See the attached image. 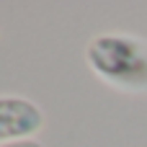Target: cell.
I'll use <instances>...</instances> for the list:
<instances>
[{
  "label": "cell",
  "mask_w": 147,
  "mask_h": 147,
  "mask_svg": "<svg viewBox=\"0 0 147 147\" xmlns=\"http://www.w3.org/2000/svg\"><path fill=\"white\" fill-rule=\"evenodd\" d=\"M44 127V111L26 96H0V145L31 140Z\"/></svg>",
  "instance_id": "2"
},
{
  "label": "cell",
  "mask_w": 147,
  "mask_h": 147,
  "mask_svg": "<svg viewBox=\"0 0 147 147\" xmlns=\"http://www.w3.org/2000/svg\"><path fill=\"white\" fill-rule=\"evenodd\" d=\"M85 62L98 80L124 93H147V39L106 31L88 41Z\"/></svg>",
  "instance_id": "1"
},
{
  "label": "cell",
  "mask_w": 147,
  "mask_h": 147,
  "mask_svg": "<svg viewBox=\"0 0 147 147\" xmlns=\"http://www.w3.org/2000/svg\"><path fill=\"white\" fill-rule=\"evenodd\" d=\"M0 147H44L39 140H21V142H8V145H0Z\"/></svg>",
  "instance_id": "3"
}]
</instances>
